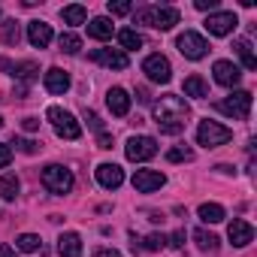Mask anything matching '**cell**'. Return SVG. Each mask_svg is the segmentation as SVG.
I'll use <instances>...</instances> for the list:
<instances>
[{
    "label": "cell",
    "instance_id": "1",
    "mask_svg": "<svg viewBox=\"0 0 257 257\" xmlns=\"http://www.w3.org/2000/svg\"><path fill=\"white\" fill-rule=\"evenodd\" d=\"M152 115H155V124L161 127V134L176 137V134L185 131L191 109H188V103H185L179 94H164V97L152 106Z\"/></svg>",
    "mask_w": 257,
    "mask_h": 257
},
{
    "label": "cell",
    "instance_id": "2",
    "mask_svg": "<svg viewBox=\"0 0 257 257\" xmlns=\"http://www.w3.org/2000/svg\"><path fill=\"white\" fill-rule=\"evenodd\" d=\"M46 118H49V124L55 127V134L61 137V140H79L82 137V124L76 121V115L73 112H67V109H61V106H49L46 109Z\"/></svg>",
    "mask_w": 257,
    "mask_h": 257
},
{
    "label": "cell",
    "instance_id": "3",
    "mask_svg": "<svg viewBox=\"0 0 257 257\" xmlns=\"http://www.w3.org/2000/svg\"><path fill=\"white\" fill-rule=\"evenodd\" d=\"M43 185H46L49 194H70L73 185H76V179H73V173H70L67 167L49 164V167L43 170Z\"/></svg>",
    "mask_w": 257,
    "mask_h": 257
},
{
    "label": "cell",
    "instance_id": "4",
    "mask_svg": "<svg viewBox=\"0 0 257 257\" xmlns=\"http://www.w3.org/2000/svg\"><path fill=\"white\" fill-rule=\"evenodd\" d=\"M233 140V131L230 127H224V124H218V121H200L197 124V143L200 146H206V149H215V146H224V143H230Z\"/></svg>",
    "mask_w": 257,
    "mask_h": 257
},
{
    "label": "cell",
    "instance_id": "5",
    "mask_svg": "<svg viewBox=\"0 0 257 257\" xmlns=\"http://www.w3.org/2000/svg\"><path fill=\"white\" fill-rule=\"evenodd\" d=\"M124 155H127V161H134V164L152 161L158 155V140L155 137H131L127 146H124Z\"/></svg>",
    "mask_w": 257,
    "mask_h": 257
},
{
    "label": "cell",
    "instance_id": "6",
    "mask_svg": "<svg viewBox=\"0 0 257 257\" xmlns=\"http://www.w3.org/2000/svg\"><path fill=\"white\" fill-rule=\"evenodd\" d=\"M218 112H224L230 118H248L251 115V91H233L230 97H224L218 103Z\"/></svg>",
    "mask_w": 257,
    "mask_h": 257
},
{
    "label": "cell",
    "instance_id": "7",
    "mask_svg": "<svg viewBox=\"0 0 257 257\" xmlns=\"http://www.w3.org/2000/svg\"><path fill=\"white\" fill-rule=\"evenodd\" d=\"M176 46H179V52H182L188 61H200V58H206V52H209V43H206L200 34H194V31L179 34Z\"/></svg>",
    "mask_w": 257,
    "mask_h": 257
},
{
    "label": "cell",
    "instance_id": "8",
    "mask_svg": "<svg viewBox=\"0 0 257 257\" xmlns=\"http://www.w3.org/2000/svg\"><path fill=\"white\" fill-rule=\"evenodd\" d=\"M143 73H146L152 82H158V85H167V82L173 79V67H170V61H167L164 55H149V58L143 61Z\"/></svg>",
    "mask_w": 257,
    "mask_h": 257
},
{
    "label": "cell",
    "instance_id": "9",
    "mask_svg": "<svg viewBox=\"0 0 257 257\" xmlns=\"http://www.w3.org/2000/svg\"><path fill=\"white\" fill-rule=\"evenodd\" d=\"M88 58H91L94 64L109 67V70H127V67H131V61H127V55H124L121 49H94Z\"/></svg>",
    "mask_w": 257,
    "mask_h": 257
},
{
    "label": "cell",
    "instance_id": "10",
    "mask_svg": "<svg viewBox=\"0 0 257 257\" xmlns=\"http://www.w3.org/2000/svg\"><path fill=\"white\" fill-rule=\"evenodd\" d=\"M236 25H239L236 13H212V16L206 19V31H209L212 37H227V34L236 31Z\"/></svg>",
    "mask_w": 257,
    "mask_h": 257
},
{
    "label": "cell",
    "instance_id": "11",
    "mask_svg": "<svg viewBox=\"0 0 257 257\" xmlns=\"http://www.w3.org/2000/svg\"><path fill=\"white\" fill-rule=\"evenodd\" d=\"M167 185V176L158 173V170H137L134 173V188L140 194H152V191H161Z\"/></svg>",
    "mask_w": 257,
    "mask_h": 257
},
{
    "label": "cell",
    "instance_id": "12",
    "mask_svg": "<svg viewBox=\"0 0 257 257\" xmlns=\"http://www.w3.org/2000/svg\"><path fill=\"white\" fill-rule=\"evenodd\" d=\"M212 73H215V82L224 85V88H236L239 79H242V70H239L233 61H215Z\"/></svg>",
    "mask_w": 257,
    "mask_h": 257
},
{
    "label": "cell",
    "instance_id": "13",
    "mask_svg": "<svg viewBox=\"0 0 257 257\" xmlns=\"http://www.w3.org/2000/svg\"><path fill=\"white\" fill-rule=\"evenodd\" d=\"M227 236H230V242L236 248H245L248 242H254V227L248 221H242V218H233L230 227H227Z\"/></svg>",
    "mask_w": 257,
    "mask_h": 257
},
{
    "label": "cell",
    "instance_id": "14",
    "mask_svg": "<svg viewBox=\"0 0 257 257\" xmlns=\"http://www.w3.org/2000/svg\"><path fill=\"white\" fill-rule=\"evenodd\" d=\"M97 182H100L106 191H115V188H121V182H124V170H121L118 164H100V167H97Z\"/></svg>",
    "mask_w": 257,
    "mask_h": 257
},
{
    "label": "cell",
    "instance_id": "15",
    "mask_svg": "<svg viewBox=\"0 0 257 257\" xmlns=\"http://www.w3.org/2000/svg\"><path fill=\"white\" fill-rule=\"evenodd\" d=\"M179 10L176 7H161V10H152V28L158 31H173L179 25Z\"/></svg>",
    "mask_w": 257,
    "mask_h": 257
},
{
    "label": "cell",
    "instance_id": "16",
    "mask_svg": "<svg viewBox=\"0 0 257 257\" xmlns=\"http://www.w3.org/2000/svg\"><path fill=\"white\" fill-rule=\"evenodd\" d=\"M106 106H109L112 115L124 118L127 112H131V97H127L124 88H109V94H106Z\"/></svg>",
    "mask_w": 257,
    "mask_h": 257
},
{
    "label": "cell",
    "instance_id": "17",
    "mask_svg": "<svg viewBox=\"0 0 257 257\" xmlns=\"http://www.w3.org/2000/svg\"><path fill=\"white\" fill-rule=\"evenodd\" d=\"M28 40H31V46L34 49H46L49 43H52V25H46V22H31L28 25Z\"/></svg>",
    "mask_w": 257,
    "mask_h": 257
},
{
    "label": "cell",
    "instance_id": "18",
    "mask_svg": "<svg viewBox=\"0 0 257 257\" xmlns=\"http://www.w3.org/2000/svg\"><path fill=\"white\" fill-rule=\"evenodd\" d=\"M58 254L61 257H82V236L79 233H61L58 236Z\"/></svg>",
    "mask_w": 257,
    "mask_h": 257
},
{
    "label": "cell",
    "instance_id": "19",
    "mask_svg": "<svg viewBox=\"0 0 257 257\" xmlns=\"http://www.w3.org/2000/svg\"><path fill=\"white\" fill-rule=\"evenodd\" d=\"M43 82H46V91H49V94H64V91L70 88V76H67L61 67H52Z\"/></svg>",
    "mask_w": 257,
    "mask_h": 257
},
{
    "label": "cell",
    "instance_id": "20",
    "mask_svg": "<svg viewBox=\"0 0 257 257\" xmlns=\"http://www.w3.org/2000/svg\"><path fill=\"white\" fill-rule=\"evenodd\" d=\"M185 97H194V100H203L209 97V85L203 76H188L185 79Z\"/></svg>",
    "mask_w": 257,
    "mask_h": 257
},
{
    "label": "cell",
    "instance_id": "21",
    "mask_svg": "<svg viewBox=\"0 0 257 257\" xmlns=\"http://www.w3.org/2000/svg\"><path fill=\"white\" fill-rule=\"evenodd\" d=\"M88 37H91V40H109V37H112V22L103 19V16H100V19H91V22H88Z\"/></svg>",
    "mask_w": 257,
    "mask_h": 257
},
{
    "label": "cell",
    "instance_id": "22",
    "mask_svg": "<svg viewBox=\"0 0 257 257\" xmlns=\"http://www.w3.org/2000/svg\"><path fill=\"white\" fill-rule=\"evenodd\" d=\"M233 49H236V55H239V61H242V67H245V70H257V58H254V52H251V43H248V40H236V43H233Z\"/></svg>",
    "mask_w": 257,
    "mask_h": 257
},
{
    "label": "cell",
    "instance_id": "23",
    "mask_svg": "<svg viewBox=\"0 0 257 257\" xmlns=\"http://www.w3.org/2000/svg\"><path fill=\"white\" fill-rule=\"evenodd\" d=\"M61 19L67 22V25H85V19H88V10L82 7V4H73V7H64L61 10Z\"/></svg>",
    "mask_w": 257,
    "mask_h": 257
},
{
    "label": "cell",
    "instance_id": "24",
    "mask_svg": "<svg viewBox=\"0 0 257 257\" xmlns=\"http://www.w3.org/2000/svg\"><path fill=\"white\" fill-rule=\"evenodd\" d=\"M19 191H22V185H19V179H16L13 173L0 176V197H4V200H16Z\"/></svg>",
    "mask_w": 257,
    "mask_h": 257
},
{
    "label": "cell",
    "instance_id": "25",
    "mask_svg": "<svg viewBox=\"0 0 257 257\" xmlns=\"http://www.w3.org/2000/svg\"><path fill=\"white\" fill-rule=\"evenodd\" d=\"M197 215H200L206 224H218V221H224V206H218V203H203V206L197 209Z\"/></svg>",
    "mask_w": 257,
    "mask_h": 257
},
{
    "label": "cell",
    "instance_id": "26",
    "mask_svg": "<svg viewBox=\"0 0 257 257\" xmlns=\"http://www.w3.org/2000/svg\"><path fill=\"white\" fill-rule=\"evenodd\" d=\"M16 248H19V251H25V254H34V251H40V248H43V239H40L37 233H22V236L16 239Z\"/></svg>",
    "mask_w": 257,
    "mask_h": 257
},
{
    "label": "cell",
    "instance_id": "27",
    "mask_svg": "<svg viewBox=\"0 0 257 257\" xmlns=\"http://www.w3.org/2000/svg\"><path fill=\"white\" fill-rule=\"evenodd\" d=\"M194 239H197V245L203 248V251H218V245H221V239L215 236V233H209V230H194Z\"/></svg>",
    "mask_w": 257,
    "mask_h": 257
},
{
    "label": "cell",
    "instance_id": "28",
    "mask_svg": "<svg viewBox=\"0 0 257 257\" xmlns=\"http://www.w3.org/2000/svg\"><path fill=\"white\" fill-rule=\"evenodd\" d=\"M118 43H121V49H143V37H140L134 28L118 31Z\"/></svg>",
    "mask_w": 257,
    "mask_h": 257
},
{
    "label": "cell",
    "instance_id": "29",
    "mask_svg": "<svg viewBox=\"0 0 257 257\" xmlns=\"http://www.w3.org/2000/svg\"><path fill=\"white\" fill-rule=\"evenodd\" d=\"M58 46H61V52H67V55H79V52H82V40H79L76 34H61Z\"/></svg>",
    "mask_w": 257,
    "mask_h": 257
},
{
    "label": "cell",
    "instance_id": "30",
    "mask_svg": "<svg viewBox=\"0 0 257 257\" xmlns=\"http://www.w3.org/2000/svg\"><path fill=\"white\" fill-rule=\"evenodd\" d=\"M37 73H40V70H37V64H34V61H25V64H19V67L13 70V76H16V79H22V82H34V79H37Z\"/></svg>",
    "mask_w": 257,
    "mask_h": 257
},
{
    "label": "cell",
    "instance_id": "31",
    "mask_svg": "<svg viewBox=\"0 0 257 257\" xmlns=\"http://www.w3.org/2000/svg\"><path fill=\"white\" fill-rule=\"evenodd\" d=\"M167 161H170V164H182V161H194V152H191L188 146H176V149H170V152H167Z\"/></svg>",
    "mask_w": 257,
    "mask_h": 257
},
{
    "label": "cell",
    "instance_id": "32",
    "mask_svg": "<svg viewBox=\"0 0 257 257\" xmlns=\"http://www.w3.org/2000/svg\"><path fill=\"white\" fill-rule=\"evenodd\" d=\"M143 248L146 251H161V248H167V236L164 233H152V236L143 239Z\"/></svg>",
    "mask_w": 257,
    "mask_h": 257
},
{
    "label": "cell",
    "instance_id": "33",
    "mask_svg": "<svg viewBox=\"0 0 257 257\" xmlns=\"http://www.w3.org/2000/svg\"><path fill=\"white\" fill-rule=\"evenodd\" d=\"M4 43L7 46H19V25L16 22H4Z\"/></svg>",
    "mask_w": 257,
    "mask_h": 257
},
{
    "label": "cell",
    "instance_id": "34",
    "mask_svg": "<svg viewBox=\"0 0 257 257\" xmlns=\"http://www.w3.org/2000/svg\"><path fill=\"white\" fill-rule=\"evenodd\" d=\"M109 13L112 16H127V13H134V4L131 0H115V4L109 0Z\"/></svg>",
    "mask_w": 257,
    "mask_h": 257
},
{
    "label": "cell",
    "instance_id": "35",
    "mask_svg": "<svg viewBox=\"0 0 257 257\" xmlns=\"http://www.w3.org/2000/svg\"><path fill=\"white\" fill-rule=\"evenodd\" d=\"M13 146L22 149L25 155H34V152H37V143H34V140H13Z\"/></svg>",
    "mask_w": 257,
    "mask_h": 257
},
{
    "label": "cell",
    "instance_id": "36",
    "mask_svg": "<svg viewBox=\"0 0 257 257\" xmlns=\"http://www.w3.org/2000/svg\"><path fill=\"white\" fill-rule=\"evenodd\" d=\"M194 7H197L200 13H209V16H212V13L218 10V0H197V4H194Z\"/></svg>",
    "mask_w": 257,
    "mask_h": 257
},
{
    "label": "cell",
    "instance_id": "37",
    "mask_svg": "<svg viewBox=\"0 0 257 257\" xmlns=\"http://www.w3.org/2000/svg\"><path fill=\"white\" fill-rule=\"evenodd\" d=\"M10 161H13V149L0 143V170H4V167H10Z\"/></svg>",
    "mask_w": 257,
    "mask_h": 257
},
{
    "label": "cell",
    "instance_id": "38",
    "mask_svg": "<svg viewBox=\"0 0 257 257\" xmlns=\"http://www.w3.org/2000/svg\"><path fill=\"white\" fill-rule=\"evenodd\" d=\"M167 242H170L173 248H185V230H176V233H173Z\"/></svg>",
    "mask_w": 257,
    "mask_h": 257
},
{
    "label": "cell",
    "instance_id": "39",
    "mask_svg": "<svg viewBox=\"0 0 257 257\" xmlns=\"http://www.w3.org/2000/svg\"><path fill=\"white\" fill-rule=\"evenodd\" d=\"M85 121L94 127V131H103V124H100V118H97V112H85Z\"/></svg>",
    "mask_w": 257,
    "mask_h": 257
},
{
    "label": "cell",
    "instance_id": "40",
    "mask_svg": "<svg viewBox=\"0 0 257 257\" xmlns=\"http://www.w3.org/2000/svg\"><path fill=\"white\" fill-rule=\"evenodd\" d=\"M97 146H100V149H112V137H109L106 131H100V137H97Z\"/></svg>",
    "mask_w": 257,
    "mask_h": 257
},
{
    "label": "cell",
    "instance_id": "41",
    "mask_svg": "<svg viewBox=\"0 0 257 257\" xmlns=\"http://www.w3.org/2000/svg\"><path fill=\"white\" fill-rule=\"evenodd\" d=\"M94 257H121L115 248H94Z\"/></svg>",
    "mask_w": 257,
    "mask_h": 257
},
{
    "label": "cell",
    "instance_id": "42",
    "mask_svg": "<svg viewBox=\"0 0 257 257\" xmlns=\"http://www.w3.org/2000/svg\"><path fill=\"white\" fill-rule=\"evenodd\" d=\"M137 22L140 25H152V10H140L137 13Z\"/></svg>",
    "mask_w": 257,
    "mask_h": 257
},
{
    "label": "cell",
    "instance_id": "43",
    "mask_svg": "<svg viewBox=\"0 0 257 257\" xmlns=\"http://www.w3.org/2000/svg\"><path fill=\"white\" fill-rule=\"evenodd\" d=\"M37 127H40V118H25V131H28V134H34Z\"/></svg>",
    "mask_w": 257,
    "mask_h": 257
},
{
    "label": "cell",
    "instance_id": "44",
    "mask_svg": "<svg viewBox=\"0 0 257 257\" xmlns=\"http://www.w3.org/2000/svg\"><path fill=\"white\" fill-rule=\"evenodd\" d=\"M0 257H16V248H0Z\"/></svg>",
    "mask_w": 257,
    "mask_h": 257
},
{
    "label": "cell",
    "instance_id": "45",
    "mask_svg": "<svg viewBox=\"0 0 257 257\" xmlns=\"http://www.w3.org/2000/svg\"><path fill=\"white\" fill-rule=\"evenodd\" d=\"M0 127H4V118H0Z\"/></svg>",
    "mask_w": 257,
    "mask_h": 257
}]
</instances>
